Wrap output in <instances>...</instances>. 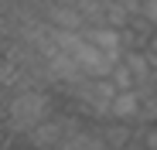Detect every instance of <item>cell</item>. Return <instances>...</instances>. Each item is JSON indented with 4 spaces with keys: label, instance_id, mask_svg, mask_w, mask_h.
I'll list each match as a JSON object with an SVG mask.
<instances>
[{
    "label": "cell",
    "instance_id": "6da1fadb",
    "mask_svg": "<svg viewBox=\"0 0 157 150\" xmlns=\"http://www.w3.org/2000/svg\"><path fill=\"white\" fill-rule=\"evenodd\" d=\"M48 116H55V99H51L44 89L24 85V89L10 92V99H7V130L14 137H28Z\"/></svg>",
    "mask_w": 157,
    "mask_h": 150
},
{
    "label": "cell",
    "instance_id": "7a4b0ae2",
    "mask_svg": "<svg viewBox=\"0 0 157 150\" xmlns=\"http://www.w3.org/2000/svg\"><path fill=\"white\" fill-rule=\"evenodd\" d=\"M68 89H72V99L82 109H89L92 116H109L113 99L120 92V85L113 79H82L78 85H68Z\"/></svg>",
    "mask_w": 157,
    "mask_h": 150
},
{
    "label": "cell",
    "instance_id": "3957f363",
    "mask_svg": "<svg viewBox=\"0 0 157 150\" xmlns=\"http://www.w3.org/2000/svg\"><path fill=\"white\" fill-rule=\"evenodd\" d=\"M82 126L75 123V116H48L44 123H38V126L24 137L28 140L31 150H58L72 133H78Z\"/></svg>",
    "mask_w": 157,
    "mask_h": 150
},
{
    "label": "cell",
    "instance_id": "277c9868",
    "mask_svg": "<svg viewBox=\"0 0 157 150\" xmlns=\"http://www.w3.org/2000/svg\"><path fill=\"white\" fill-rule=\"evenodd\" d=\"M44 21L51 28H65V31H82L86 28V14L78 7V0H68V4H51Z\"/></svg>",
    "mask_w": 157,
    "mask_h": 150
},
{
    "label": "cell",
    "instance_id": "5b68a950",
    "mask_svg": "<svg viewBox=\"0 0 157 150\" xmlns=\"http://www.w3.org/2000/svg\"><path fill=\"white\" fill-rule=\"evenodd\" d=\"M137 113H140V92H137V89H120V92H116V99H113L109 119L137 123Z\"/></svg>",
    "mask_w": 157,
    "mask_h": 150
},
{
    "label": "cell",
    "instance_id": "8992f818",
    "mask_svg": "<svg viewBox=\"0 0 157 150\" xmlns=\"http://www.w3.org/2000/svg\"><path fill=\"white\" fill-rule=\"evenodd\" d=\"M133 126H137V123H123V119H113L109 126L102 130V140L109 143V150H123L130 140H137V137H133Z\"/></svg>",
    "mask_w": 157,
    "mask_h": 150
},
{
    "label": "cell",
    "instance_id": "52a82bcc",
    "mask_svg": "<svg viewBox=\"0 0 157 150\" xmlns=\"http://www.w3.org/2000/svg\"><path fill=\"white\" fill-rule=\"evenodd\" d=\"M58 150H109V143L102 140V137H96V133H89V130H78V133H72Z\"/></svg>",
    "mask_w": 157,
    "mask_h": 150
},
{
    "label": "cell",
    "instance_id": "ba28073f",
    "mask_svg": "<svg viewBox=\"0 0 157 150\" xmlns=\"http://www.w3.org/2000/svg\"><path fill=\"white\" fill-rule=\"evenodd\" d=\"M109 79H113V82H116L120 89H133V85H137V79H133V72H130V65H126L123 58H120V65L113 68V75H109Z\"/></svg>",
    "mask_w": 157,
    "mask_h": 150
},
{
    "label": "cell",
    "instance_id": "9c48e42d",
    "mask_svg": "<svg viewBox=\"0 0 157 150\" xmlns=\"http://www.w3.org/2000/svg\"><path fill=\"white\" fill-rule=\"evenodd\" d=\"M140 14L154 24V28H157V0H144V7H140Z\"/></svg>",
    "mask_w": 157,
    "mask_h": 150
},
{
    "label": "cell",
    "instance_id": "30bf717a",
    "mask_svg": "<svg viewBox=\"0 0 157 150\" xmlns=\"http://www.w3.org/2000/svg\"><path fill=\"white\" fill-rule=\"evenodd\" d=\"M147 55L154 58V65H157V31L150 34V41H147Z\"/></svg>",
    "mask_w": 157,
    "mask_h": 150
},
{
    "label": "cell",
    "instance_id": "8fae6325",
    "mask_svg": "<svg viewBox=\"0 0 157 150\" xmlns=\"http://www.w3.org/2000/svg\"><path fill=\"white\" fill-rule=\"evenodd\" d=\"M123 150H150V147H147V143H144V140H140V137H137V140H130V143H126V147H123Z\"/></svg>",
    "mask_w": 157,
    "mask_h": 150
}]
</instances>
